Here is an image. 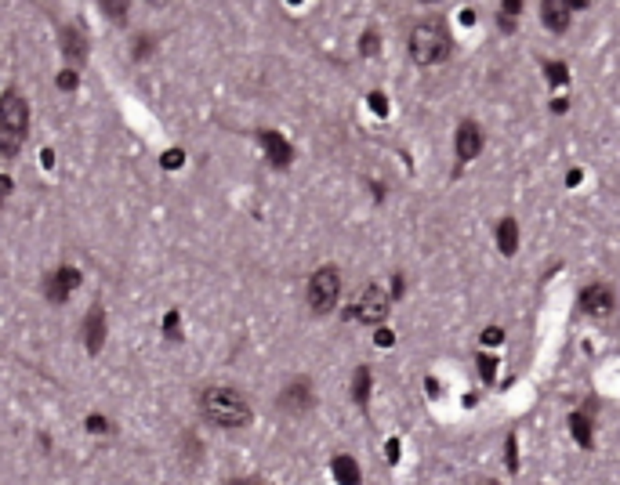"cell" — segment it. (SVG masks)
<instances>
[{"mask_svg":"<svg viewBox=\"0 0 620 485\" xmlns=\"http://www.w3.org/2000/svg\"><path fill=\"white\" fill-rule=\"evenodd\" d=\"M200 413L214 427H247L250 424V402L236 388H207L200 391Z\"/></svg>","mask_w":620,"mask_h":485,"instance_id":"1","label":"cell"},{"mask_svg":"<svg viewBox=\"0 0 620 485\" xmlns=\"http://www.w3.org/2000/svg\"><path fill=\"white\" fill-rule=\"evenodd\" d=\"M407 47H410V58L417 62V66H442V62L450 58V51H453V36L446 29V22H442L439 15H432V18H421L410 29Z\"/></svg>","mask_w":620,"mask_h":485,"instance_id":"2","label":"cell"},{"mask_svg":"<svg viewBox=\"0 0 620 485\" xmlns=\"http://www.w3.org/2000/svg\"><path fill=\"white\" fill-rule=\"evenodd\" d=\"M29 131V101L15 87L0 95V156H15Z\"/></svg>","mask_w":620,"mask_h":485,"instance_id":"3","label":"cell"},{"mask_svg":"<svg viewBox=\"0 0 620 485\" xmlns=\"http://www.w3.org/2000/svg\"><path fill=\"white\" fill-rule=\"evenodd\" d=\"M341 297V272L334 264H323L315 268L309 286H305V301H309V312L312 315H331L334 304Z\"/></svg>","mask_w":620,"mask_h":485,"instance_id":"4","label":"cell"},{"mask_svg":"<svg viewBox=\"0 0 620 485\" xmlns=\"http://www.w3.org/2000/svg\"><path fill=\"white\" fill-rule=\"evenodd\" d=\"M388 312H392L388 290L370 283V286H363V293L356 301H352V308L345 312V319H356V323H363V326H381L388 319Z\"/></svg>","mask_w":620,"mask_h":485,"instance_id":"5","label":"cell"},{"mask_svg":"<svg viewBox=\"0 0 620 485\" xmlns=\"http://www.w3.org/2000/svg\"><path fill=\"white\" fill-rule=\"evenodd\" d=\"M577 308L588 319H610L613 308H617V293H613L610 283H588L577 293Z\"/></svg>","mask_w":620,"mask_h":485,"instance_id":"6","label":"cell"},{"mask_svg":"<svg viewBox=\"0 0 620 485\" xmlns=\"http://www.w3.org/2000/svg\"><path fill=\"white\" fill-rule=\"evenodd\" d=\"M276 406L287 413V416H305L312 406H315V395H312V380L309 377H294L290 384L280 391Z\"/></svg>","mask_w":620,"mask_h":485,"instance_id":"7","label":"cell"},{"mask_svg":"<svg viewBox=\"0 0 620 485\" xmlns=\"http://www.w3.org/2000/svg\"><path fill=\"white\" fill-rule=\"evenodd\" d=\"M80 268H73V264H58L51 275L44 279V297L51 301V304H66L69 301V293L80 286Z\"/></svg>","mask_w":620,"mask_h":485,"instance_id":"8","label":"cell"},{"mask_svg":"<svg viewBox=\"0 0 620 485\" xmlns=\"http://www.w3.org/2000/svg\"><path fill=\"white\" fill-rule=\"evenodd\" d=\"M483 145H486L483 127H479L475 120H461L457 134H453V156H457V163H472L479 152H483Z\"/></svg>","mask_w":620,"mask_h":485,"instance_id":"9","label":"cell"},{"mask_svg":"<svg viewBox=\"0 0 620 485\" xmlns=\"http://www.w3.org/2000/svg\"><path fill=\"white\" fill-rule=\"evenodd\" d=\"M58 44H62V55L69 62H87V51H91V36H87L84 25L77 22H66L58 29Z\"/></svg>","mask_w":620,"mask_h":485,"instance_id":"10","label":"cell"},{"mask_svg":"<svg viewBox=\"0 0 620 485\" xmlns=\"http://www.w3.org/2000/svg\"><path fill=\"white\" fill-rule=\"evenodd\" d=\"M258 145L265 149V156H269V163L276 171H283V167L294 163V149H290V142L280 131H258Z\"/></svg>","mask_w":620,"mask_h":485,"instance_id":"11","label":"cell"},{"mask_svg":"<svg viewBox=\"0 0 620 485\" xmlns=\"http://www.w3.org/2000/svg\"><path fill=\"white\" fill-rule=\"evenodd\" d=\"M80 334H84V348H87V355H98V351H102V344H106V308H102V304L87 308Z\"/></svg>","mask_w":620,"mask_h":485,"instance_id":"12","label":"cell"},{"mask_svg":"<svg viewBox=\"0 0 620 485\" xmlns=\"http://www.w3.org/2000/svg\"><path fill=\"white\" fill-rule=\"evenodd\" d=\"M566 427H569V435H573V442L580 445V449H591L595 445V416L591 413H584V410L566 413Z\"/></svg>","mask_w":620,"mask_h":485,"instance_id":"13","label":"cell"},{"mask_svg":"<svg viewBox=\"0 0 620 485\" xmlns=\"http://www.w3.org/2000/svg\"><path fill=\"white\" fill-rule=\"evenodd\" d=\"M540 22L548 33H566L569 29V8L566 0H544L540 4Z\"/></svg>","mask_w":620,"mask_h":485,"instance_id":"14","label":"cell"},{"mask_svg":"<svg viewBox=\"0 0 620 485\" xmlns=\"http://www.w3.org/2000/svg\"><path fill=\"white\" fill-rule=\"evenodd\" d=\"M331 475H334L337 485H359L363 482V471L356 464V456H348V453H337L331 460Z\"/></svg>","mask_w":620,"mask_h":485,"instance_id":"15","label":"cell"},{"mask_svg":"<svg viewBox=\"0 0 620 485\" xmlns=\"http://www.w3.org/2000/svg\"><path fill=\"white\" fill-rule=\"evenodd\" d=\"M493 239H497V250L504 253V258H515V253H518V221L515 218H501Z\"/></svg>","mask_w":620,"mask_h":485,"instance_id":"16","label":"cell"},{"mask_svg":"<svg viewBox=\"0 0 620 485\" xmlns=\"http://www.w3.org/2000/svg\"><path fill=\"white\" fill-rule=\"evenodd\" d=\"M370 388H374L370 366H356V373H352V402L359 410H366V402H370Z\"/></svg>","mask_w":620,"mask_h":485,"instance_id":"17","label":"cell"},{"mask_svg":"<svg viewBox=\"0 0 620 485\" xmlns=\"http://www.w3.org/2000/svg\"><path fill=\"white\" fill-rule=\"evenodd\" d=\"M540 69H544V76H548V84H551V87L569 84V66H566L562 58H544V62H540Z\"/></svg>","mask_w":620,"mask_h":485,"instance_id":"18","label":"cell"},{"mask_svg":"<svg viewBox=\"0 0 620 485\" xmlns=\"http://www.w3.org/2000/svg\"><path fill=\"white\" fill-rule=\"evenodd\" d=\"M377 51H381V33H377V29H366V33L359 36V55H363V58H374Z\"/></svg>","mask_w":620,"mask_h":485,"instance_id":"19","label":"cell"},{"mask_svg":"<svg viewBox=\"0 0 620 485\" xmlns=\"http://www.w3.org/2000/svg\"><path fill=\"white\" fill-rule=\"evenodd\" d=\"M475 366H479V377L486 380V384H493V377H497V359H493V355H475Z\"/></svg>","mask_w":620,"mask_h":485,"instance_id":"20","label":"cell"},{"mask_svg":"<svg viewBox=\"0 0 620 485\" xmlns=\"http://www.w3.org/2000/svg\"><path fill=\"white\" fill-rule=\"evenodd\" d=\"M178 334H182V315H178V308H171L167 315H163V337L178 340Z\"/></svg>","mask_w":620,"mask_h":485,"instance_id":"21","label":"cell"},{"mask_svg":"<svg viewBox=\"0 0 620 485\" xmlns=\"http://www.w3.org/2000/svg\"><path fill=\"white\" fill-rule=\"evenodd\" d=\"M504 464H508L512 475H518V438L508 435V442H504Z\"/></svg>","mask_w":620,"mask_h":485,"instance_id":"22","label":"cell"},{"mask_svg":"<svg viewBox=\"0 0 620 485\" xmlns=\"http://www.w3.org/2000/svg\"><path fill=\"white\" fill-rule=\"evenodd\" d=\"M77 84H80L77 69H62V73L55 76V87H58V91H77Z\"/></svg>","mask_w":620,"mask_h":485,"instance_id":"23","label":"cell"},{"mask_svg":"<svg viewBox=\"0 0 620 485\" xmlns=\"http://www.w3.org/2000/svg\"><path fill=\"white\" fill-rule=\"evenodd\" d=\"M479 340H483L486 348H497V344H504V329L501 326H486L483 334H479Z\"/></svg>","mask_w":620,"mask_h":485,"instance_id":"24","label":"cell"},{"mask_svg":"<svg viewBox=\"0 0 620 485\" xmlns=\"http://www.w3.org/2000/svg\"><path fill=\"white\" fill-rule=\"evenodd\" d=\"M84 424H87V431H95V435H106V431H112V424H109L102 413H91V416L84 420Z\"/></svg>","mask_w":620,"mask_h":485,"instance_id":"25","label":"cell"},{"mask_svg":"<svg viewBox=\"0 0 620 485\" xmlns=\"http://www.w3.org/2000/svg\"><path fill=\"white\" fill-rule=\"evenodd\" d=\"M366 101H370V109L377 112V116H388V98H385L381 91H370V95H366Z\"/></svg>","mask_w":620,"mask_h":485,"instance_id":"26","label":"cell"},{"mask_svg":"<svg viewBox=\"0 0 620 485\" xmlns=\"http://www.w3.org/2000/svg\"><path fill=\"white\" fill-rule=\"evenodd\" d=\"M182 160H185V152H182V149H171V152H163V156H160V163H163L167 171H178V167H182Z\"/></svg>","mask_w":620,"mask_h":485,"instance_id":"27","label":"cell"},{"mask_svg":"<svg viewBox=\"0 0 620 485\" xmlns=\"http://www.w3.org/2000/svg\"><path fill=\"white\" fill-rule=\"evenodd\" d=\"M374 344H377V348H392V344H396V334H392V329H385V326H377Z\"/></svg>","mask_w":620,"mask_h":485,"instance_id":"28","label":"cell"},{"mask_svg":"<svg viewBox=\"0 0 620 485\" xmlns=\"http://www.w3.org/2000/svg\"><path fill=\"white\" fill-rule=\"evenodd\" d=\"M106 15H112V22H128V4H102Z\"/></svg>","mask_w":620,"mask_h":485,"instance_id":"29","label":"cell"},{"mask_svg":"<svg viewBox=\"0 0 620 485\" xmlns=\"http://www.w3.org/2000/svg\"><path fill=\"white\" fill-rule=\"evenodd\" d=\"M403 290H407V275H399V272H396V275H392V293H388V297H392V301H399V297H403Z\"/></svg>","mask_w":620,"mask_h":485,"instance_id":"30","label":"cell"},{"mask_svg":"<svg viewBox=\"0 0 620 485\" xmlns=\"http://www.w3.org/2000/svg\"><path fill=\"white\" fill-rule=\"evenodd\" d=\"M149 51H153V36H138L134 40V58H145Z\"/></svg>","mask_w":620,"mask_h":485,"instance_id":"31","label":"cell"},{"mask_svg":"<svg viewBox=\"0 0 620 485\" xmlns=\"http://www.w3.org/2000/svg\"><path fill=\"white\" fill-rule=\"evenodd\" d=\"M497 29H501V33H515L518 22H515L512 15H504V11H497Z\"/></svg>","mask_w":620,"mask_h":485,"instance_id":"32","label":"cell"},{"mask_svg":"<svg viewBox=\"0 0 620 485\" xmlns=\"http://www.w3.org/2000/svg\"><path fill=\"white\" fill-rule=\"evenodd\" d=\"M385 460H388V464H399V438H388V442H385Z\"/></svg>","mask_w":620,"mask_h":485,"instance_id":"33","label":"cell"},{"mask_svg":"<svg viewBox=\"0 0 620 485\" xmlns=\"http://www.w3.org/2000/svg\"><path fill=\"white\" fill-rule=\"evenodd\" d=\"M497 11H504V15H512V18H515L518 11H523V0H504V4H501Z\"/></svg>","mask_w":620,"mask_h":485,"instance_id":"34","label":"cell"},{"mask_svg":"<svg viewBox=\"0 0 620 485\" xmlns=\"http://www.w3.org/2000/svg\"><path fill=\"white\" fill-rule=\"evenodd\" d=\"M11 188H15V185H11V177H8V174H0V207H4V199L11 196Z\"/></svg>","mask_w":620,"mask_h":485,"instance_id":"35","label":"cell"},{"mask_svg":"<svg viewBox=\"0 0 620 485\" xmlns=\"http://www.w3.org/2000/svg\"><path fill=\"white\" fill-rule=\"evenodd\" d=\"M548 105H551V112H555V116H562V112L569 109V98H551Z\"/></svg>","mask_w":620,"mask_h":485,"instance_id":"36","label":"cell"},{"mask_svg":"<svg viewBox=\"0 0 620 485\" xmlns=\"http://www.w3.org/2000/svg\"><path fill=\"white\" fill-rule=\"evenodd\" d=\"M566 8H569V11H588L591 4H588V0H566Z\"/></svg>","mask_w":620,"mask_h":485,"instance_id":"37","label":"cell"},{"mask_svg":"<svg viewBox=\"0 0 620 485\" xmlns=\"http://www.w3.org/2000/svg\"><path fill=\"white\" fill-rule=\"evenodd\" d=\"M580 177H584L580 171H569V174H566V185H569V188H573V185H580Z\"/></svg>","mask_w":620,"mask_h":485,"instance_id":"38","label":"cell"},{"mask_svg":"<svg viewBox=\"0 0 620 485\" xmlns=\"http://www.w3.org/2000/svg\"><path fill=\"white\" fill-rule=\"evenodd\" d=\"M461 22H464V25H472V22H475V11H472V8H464V11H461Z\"/></svg>","mask_w":620,"mask_h":485,"instance_id":"39","label":"cell"},{"mask_svg":"<svg viewBox=\"0 0 620 485\" xmlns=\"http://www.w3.org/2000/svg\"><path fill=\"white\" fill-rule=\"evenodd\" d=\"M40 160H44V167H51V163H55V152H51V149H44V152H40Z\"/></svg>","mask_w":620,"mask_h":485,"instance_id":"40","label":"cell"},{"mask_svg":"<svg viewBox=\"0 0 620 485\" xmlns=\"http://www.w3.org/2000/svg\"><path fill=\"white\" fill-rule=\"evenodd\" d=\"M229 485H261V482H254V478H232Z\"/></svg>","mask_w":620,"mask_h":485,"instance_id":"41","label":"cell"},{"mask_svg":"<svg viewBox=\"0 0 620 485\" xmlns=\"http://www.w3.org/2000/svg\"><path fill=\"white\" fill-rule=\"evenodd\" d=\"M479 485H501V482H497V478H483V482H479Z\"/></svg>","mask_w":620,"mask_h":485,"instance_id":"42","label":"cell"}]
</instances>
